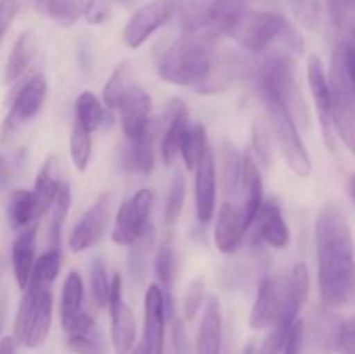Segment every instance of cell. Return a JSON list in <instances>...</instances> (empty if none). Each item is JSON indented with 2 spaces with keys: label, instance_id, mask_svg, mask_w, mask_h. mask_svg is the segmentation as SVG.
I'll return each instance as SVG.
<instances>
[{
  "label": "cell",
  "instance_id": "obj_1",
  "mask_svg": "<svg viewBox=\"0 0 355 354\" xmlns=\"http://www.w3.org/2000/svg\"><path fill=\"white\" fill-rule=\"evenodd\" d=\"M318 287L328 309L355 304V248L350 224L338 203L328 201L315 219Z\"/></svg>",
  "mask_w": 355,
  "mask_h": 354
},
{
  "label": "cell",
  "instance_id": "obj_2",
  "mask_svg": "<svg viewBox=\"0 0 355 354\" xmlns=\"http://www.w3.org/2000/svg\"><path fill=\"white\" fill-rule=\"evenodd\" d=\"M217 44V35L205 26L184 31L182 37L173 42L159 59V78L173 85L194 89L207 73Z\"/></svg>",
  "mask_w": 355,
  "mask_h": 354
},
{
  "label": "cell",
  "instance_id": "obj_3",
  "mask_svg": "<svg viewBox=\"0 0 355 354\" xmlns=\"http://www.w3.org/2000/svg\"><path fill=\"white\" fill-rule=\"evenodd\" d=\"M52 325V294L49 287L28 281L23 290L16 319H14V335L16 344L37 349L47 340Z\"/></svg>",
  "mask_w": 355,
  "mask_h": 354
},
{
  "label": "cell",
  "instance_id": "obj_4",
  "mask_svg": "<svg viewBox=\"0 0 355 354\" xmlns=\"http://www.w3.org/2000/svg\"><path fill=\"white\" fill-rule=\"evenodd\" d=\"M260 87L269 89L279 99L298 128L307 130L311 127V111L295 78L291 56L288 52H277L263 62L260 71Z\"/></svg>",
  "mask_w": 355,
  "mask_h": 354
},
{
  "label": "cell",
  "instance_id": "obj_5",
  "mask_svg": "<svg viewBox=\"0 0 355 354\" xmlns=\"http://www.w3.org/2000/svg\"><path fill=\"white\" fill-rule=\"evenodd\" d=\"M260 96L266 104L267 117H269L272 132L276 134V141L279 144L281 153H283L284 162L290 167L291 172L297 174L298 177H309L312 172V162L307 148L302 141L300 128L297 127L286 108L279 103V99L269 89L260 87Z\"/></svg>",
  "mask_w": 355,
  "mask_h": 354
},
{
  "label": "cell",
  "instance_id": "obj_6",
  "mask_svg": "<svg viewBox=\"0 0 355 354\" xmlns=\"http://www.w3.org/2000/svg\"><path fill=\"white\" fill-rule=\"evenodd\" d=\"M288 24L290 21L277 12L248 9L232 26L227 37H231L245 51L259 54L279 42Z\"/></svg>",
  "mask_w": 355,
  "mask_h": 354
},
{
  "label": "cell",
  "instance_id": "obj_7",
  "mask_svg": "<svg viewBox=\"0 0 355 354\" xmlns=\"http://www.w3.org/2000/svg\"><path fill=\"white\" fill-rule=\"evenodd\" d=\"M328 82L331 92V118L335 134H338L343 144L355 153V103L338 45L333 49Z\"/></svg>",
  "mask_w": 355,
  "mask_h": 354
},
{
  "label": "cell",
  "instance_id": "obj_8",
  "mask_svg": "<svg viewBox=\"0 0 355 354\" xmlns=\"http://www.w3.org/2000/svg\"><path fill=\"white\" fill-rule=\"evenodd\" d=\"M155 205L153 189H139L118 208L111 239L116 245L130 246L151 226V210Z\"/></svg>",
  "mask_w": 355,
  "mask_h": 354
},
{
  "label": "cell",
  "instance_id": "obj_9",
  "mask_svg": "<svg viewBox=\"0 0 355 354\" xmlns=\"http://www.w3.org/2000/svg\"><path fill=\"white\" fill-rule=\"evenodd\" d=\"M343 321L333 309H315L307 323H304L302 353L305 354H335L338 353L340 333Z\"/></svg>",
  "mask_w": 355,
  "mask_h": 354
},
{
  "label": "cell",
  "instance_id": "obj_10",
  "mask_svg": "<svg viewBox=\"0 0 355 354\" xmlns=\"http://www.w3.org/2000/svg\"><path fill=\"white\" fill-rule=\"evenodd\" d=\"M177 0H151L139 7L123 28V42L130 49H137L155 33L158 28L168 23L175 14Z\"/></svg>",
  "mask_w": 355,
  "mask_h": 354
},
{
  "label": "cell",
  "instance_id": "obj_11",
  "mask_svg": "<svg viewBox=\"0 0 355 354\" xmlns=\"http://www.w3.org/2000/svg\"><path fill=\"white\" fill-rule=\"evenodd\" d=\"M311 292V273L305 262H297L288 276L286 285L283 288V307L281 316L277 319L276 326H272L274 333L279 337L283 342H286V337L290 333L291 326L297 321L302 307L305 305Z\"/></svg>",
  "mask_w": 355,
  "mask_h": 354
},
{
  "label": "cell",
  "instance_id": "obj_12",
  "mask_svg": "<svg viewBox=\"0 0 355 354\" xmlns=\"http://www.w3.org/2000/svg\"><path fill=\"white\" fill-rule=\"evenodd\" d=\"M111 314V342L116 354H128L135 347V318L132 309L123 301V283L120 274H114L107 301Z\"/></svg>",
  "mask_w": 355,
  "mask_h": 354
},
{
  "label": "cell",
  "instance_id": "obj_13",
  "mask_svg": "<svg viewBox=\"0 0 355 354\" xmlns=\"http://www.w3.org/2000/svg\"><path fill=\"white\" fill-rule=\"evenodd\" d=\"M307 78H309V87H311L312 97H314L319 124H321L322 139H324L329 151H335L336 134H335V127H333V118H331V92H329L328 73H326L324 65H322L319 56H311V58H309Z\"/></svg>",
  "mask_w": 355,
  "mask_h": 354
},
{
  "label": "cell",
  "instance_id": "obj_14",
  "mask_svg": "<svg viewBox=\"0 0 355 354\" xmlns=\"http://www.w3.org/2000/svg\"><path fill=\"white\" fill-rule=\"evenodd\" d=\"M45 97H47V78L45 75L38 73V75L31 76L14 96L9 115L3 121V132L14 130L17 125L33 118L44 106Z\"/></svg>",
  "mask_w": 355,
  "mask_h": 354
},
{
  "label": "cell",
  "instance_id": "obj_15",
  "mask_svg": "<svg viewBox=\"0 0 355 354\" xmlns=\"http://www.w3.org/2000/svg\"><path fill=\"white\" fill-rule=\"evenodd\" d=\"M110 219V196L103 194L96 200V203L87 208L69 235V248L73 252H83L96 245L104 235Z\"/></svg>",
  "mask_w": 355,
  "mask_h": 354
},
{
  "label": "cell",
  "instance_id": "obj_16",
  "mask_svg": "<svg viewBox=\"0 0 355 354\" xmlns=\"http://www.w3.org/2000/svg\"><path fill=\"white\" fill-rule=\"evenodd\" d=\"M166 319L162 290L158 285H149L144 295V337L141 342L146 354H163Z\"/></svg>",
  "mask_w": 355,
  "mask_h": 354
},
{
  "label": "cell",
  "instance_id": "obj_17",
  "mask_svg": "<svg viewBox=\"0 0 355 354\" xmlns=\"http://www.w3.org/2000/svg\"><path fill=\"white\" fill-rule=\"evenodd\" d=\"M151 97L137 83H132L121 97L116 110L120 111L121 128L127 139H134L141 135L151 124Z\"/></svg>",
  "mask_w": 355,
  "mask_h": 354
},
{
  "label": "cell",
  "instance_id": "obj_18",
  "mask_svg": "<svg viewBox=\"0 0 355 354\" xmlns=\"http://www.w3.org/2000/svg\"><path fill=\"white\" fill-rule=\"evenodd\" d=\"M239 189H241V205H239V219L245 231L253 226L257 214L263 203V184L260 170L250 155L243 156L241 177H239Z\"/></svg>",
  "mask_w": 355,
  "mask_h": 354
},
{
  "label": "cell",
  "instance_id": "obj_19",
  "mask_svg": "<svg viewBox=\"0 0 355 354\" xmlns=\"http://www.w3.org/2000/svg\"><path fill=\"white\" fill-rule=\"evenodd\" d=\"M163 128L162 132V144H159V151H162V158L165 165H172L175 160L177 153L180 151V142H182L184 135H186L187 128H189V115H187L186 103L179 97H173L165 108V115H163Z\"/></svg>",
  "mask_w": 355,
  "mask_h": 354
},
{
  "label": "cell",
  "instance_id": "obj_20",
  "mask_svg": "<svg viewBox=\"0 0 355 354\" xmlns=\"http://www.w3.org/2000/svg\"><path fill=\"white\" fill-rule=\"evenodd\" d=\"M66 347L73 354H106L107 346L96 319L87 312H80L64 328Z\"/></svg>",
  "mask_w": 355,
  "mask_h": 354
},
{
  "label": "cell",
  "instance_id": "obj_21",
  "mask_svg": "<svg viewBox=\"0 0 355 354\" xmlns=\"http://www.w3.org/2000/svg\"><path fill=\"white\" fill-rule=\"evenodd\" d=\"M283 307V288L277 280L266 276L259 285L255 302L250 312V326L253 330H267L276 326Z\"/></svg>",
  "mask_w": 355,
  "mask_h": 354
},
{
  "label": "cell",
  "instance_id": "obj_22",
  "mask_svg": "<svg viewBox=\"0 0 355 354\" xmlns=\"http://www.w3.org/2000/svg\"><path fill=\"white\" fill-rule=\"evenodd\" d=\"M196 214L201 224H208L215 214V198H217V170L211 149L205 153L196 169Z\"/></svg>",
  "mask_w": 355,
  "mask_h": 354
},
{
  "label": "cell",
  "instance_id": "obj_23",
  "mask_svg": "<svg viewBox=\"0 0 355 354\" xmlns=\"http://www.w3.org/2000/svg\"><path fill=\"white\" fill-rule=\"evenodd\" d=\"M253 222H257L255 239L267 243V245L277 250H283L290 245V228H288L286 221L281 214L279 205L276 201L262 203Z\"/></svg>",
  "mask_w": 355,
  "mask_h": 354
},
{
  "label": "cell",
  "instance_id": "obj_24",
  "mask_svg": "<svg viewBox=\"0 0 355 354\" xmlns=\"http://www.w3.org/2000/svg\"><path fill=\"white\" fill-rule=\"evenodd\" d=\"M239 71V61L232 54H214L207 73L201 78V82L194 87L201 96H214L220 94L234 82L236 75Z\"/></svg>",
  "mask_w": 355,
  "mask_h": 354
},
{
  "label": "cell",
  "instance_id": "obj_25",
  "mask_svg": "<svg viewBox=\"0 0 355 354\" xmlns=\"http://www.w3.org/2000/svg\"><path fill=\"white\" fill-rule=\"evenodd\" d=\"M158 134V127L155 121L146 127L141 135L134 139H128V146L125 148V167L130 172L148 176L151 174L153 165H155V139Z\"/></svg>",
  "mask_w": 355,
  "mask_h": 354
},
{
  "label": "cell",
  "instance_id": "obj_26",
  "mask_svg": "<svg viewBox=\"0 0 355 354\" xmlns=\"http://www.w3.org/2000/svg\"><path fill=\"white\" fill-rule=\"evenodd\" d=\"M222 349V309L217 297L211 295L205 305L196 337V353L194 354H220Z\"/></svg>",
  "mask_w": 355,
  "mask_h": 354
},
{
  "label": "cell",
  "instance_id": "obj_27",
  "mask_svg": "<svg viewBox=\"0 0 355 354\" xmlns=\"http://www.w3.org/2000/svg\"><path fill=\"white\" fill-rule=\"evenodd\" d=\"M35 242H37V226L24 228L14 239L12 250H10V262H12V273L16 283L21 290H24L30 281L31 269L35 264Z\"/></svg>",
  "mask_w": 355,
  "mask_h": 354
},
{
  "label": "cell",
  "instance_id": "obj_28",
  "mask_svg": "<svg viewBox=\"0 0 355 354\" xmlns=\"http://www.w3.org/2000/svg\"><path fill=\"white\" fill-rule=\"evenodd\" d=\"M245 233L246 231L243 229L238 208L232 207L231 203L222 205L220 210H218L217 224H215V233H214V242L218 252L222 253L236 252L238 246L241 245V239Z\"/></svg>",
  "mask_w": 355,
  "mask_h": 354
},
{
  "label": "cell",
  "instance_id": "obj_29",
  "mask_svg": "<svg viewBox=\"0 0 355 354\" xmlns=\"http://www.w3.org/2000/svg\"><path fill=\"white\" fill-rule=\"evenodd\" d=\"M248 2L250 0H214L208 9L203 26L217 35L218 38L224 35L227 37L239 17L248 10Z\"/></svg>",
  "mask_w": 355,
  "mask_h": 354
},
{
  "label": "cell",
  "instance_id": "obj_30",
  "mask_svg": "<svg viewBox=\"0 0 355 354\" xmlns=\"http://www.w3.org/2000/svg\"><path fill=\"white\" fill-rule=\"evenodd\" d=\"M61 183L62 180L59 179L58 158L55 156H49L44 165H42L40 172H38L37 179H35L33 189H31L35 198V205H37V217H42L52 207Z\"/></svg>",
  "mask_w": 355,
  "mask_h": 354
},
{
  "label": "cell",
  "instance_id": "obj_31",
  "mask_svg": "<svg viewBox=\"0 0 355 354\" xmlns=\"http://www.w3.org/2000/svg\"><path fill=\"white\" fill-rule=\"evenodd\" d=\"M38 52V38L31 31H24L14 44L10 51L9 59H7L6 71H3V80L6 83H12L26 71L30 62Z\"/></svg>",
  "mask_w": 355,
  "mask_h": 354
},
{
  "label": "cell",
  "instance_id": "obj_32",
  "mask_svg": "<svg viewBox=\"0 0 355 354\" xmlns=\"http://www.w3.org/2000/svg\"><path fill=\"white\" fill-rule=\"evenodd\" d=\"M83 305V280L76 271L66 276L64 285H62L61 294V307H59V314H61V325L62 330L82 312Z\"/></svg>",
  "mask_w": 355,
  "mask_h": 354
},
{
  "label": "cell",
  "instance_id": "obj_33",
  "mask_svg": "<svg viewBox=\"0 0 355 354\" xmlns=\"http://www.w3.org/2000/svg\"><path fill=\"white\" fill-rule=\"evenodd\" d=\"M37 217V205L33 193L28 189H14L7 201V221L9 226L17 231L30 224Z\"/></svg>",
  "mask_w": 355,
  "mask_h": 354
},
{
  "label": "cell",
  "instance_id": "obj_34",
  "mask_svg": "<svg viewBox=\"0 0 355 354\" xmlns=\"http://www.w3.org/2000/svg\"><path fill=\"white\" fill-rule=\"evenodd\" d=\"M155 271H156L158 287L159 290H162V294L172 295V287H173V281H175V273H177V255H175V248H173L172 236L163 239L162 245L158 246Z\"/></svg>",
  "mask_w": 355,
  "mask_h": 354
},
{
  "label": "cell",
  "instance_id": "obj_35",
  "mask_svg": "<svg viewBox=\"0 0 355 354\" xmlns=\"http://www.w3.org/2000/svg\"><path fill=\"white\" fill-rule=\"evenodd\" d=\"M208 151L207 142V128L201 124H193L187 128L186 135H184L182 142H180V153H182V160L186 163L187 170H194L205 153Z\"/></svg>",
  "mask_w": 355,
  "mask_h": 354
},
{
  "label": "cell",
  "instance_id": "obj_36",
  "mask_svg": "<svg viewBox=\"0 0 355 354\" xmlns=\"http://www.w3.org/2000/svg\"><path fill=\"white\" fill-rule=\"evenodd\" d=\"M69 205H71V189H69V184L62 180L58 194H55L54 203L51 207L52 217L51 224H49V248H59L62 226H64L66 217H68Z\"/></svg>",
  "mask_w": 355,
  "mask_h": 354
},
{
  "label": "cell",
  "instance_id": "obj_37",
  "mask_svg": "<svg viewBox=\"0 0 355 354\" xmlns=\"http://www.w3.org/2000/svg\"><path fill=\"white\" fill-rule=\"evenodd\" d=\"M241 162L238 149L229 141L222 142L220 148V177L222 189L225 194H232L238 191L239 177H241Z\"/></svg>",
  "mask_w": 355,
  "mask_h": 354
},
{
  "label": "cell",
  "instance_id": "obj_38",
  "mask_svg": "<svg viewBox=\"0 0 355 354\" xmlns=\"http://www.w3.org/2000/svg\"><path fill=\"white\" fill-rule=\"evenodd\" d=\"M155 226H149L137 239L130 245V253H128V271L135 281L144 280L146 264H148L149 252L155 245Z\"/></svg>",
  "mask_w": 355,
  "mask_h": 354
},
{
  "label": "cell",
  "instance_id": "obj_39",
  "mask_svg": "<svg viewBox=\"0 0 355 354\" xmlns=\"http://www.w3.org/2000/svg\"><path fill=\"white\" fill-rule=\"evenodd\" d=\"M103 120L104 110L99 99L89 90L80 94L75 101V124L85 128L87 132H92L103 124Z\"/></svg>",
  "mask_w": 355,
  "mask_h": 354
},
{
  "label": "cell",
  "instance_id": "obj_40",
  "mask_svg": "<svg viewBox=\"0 0 355 354\" xmlns=\"http://www.w3.org/2000/svg\"><path fill=\"white\" fill-rule=\"evenodd\" d=\"M132 75H130V66L128 62H121L116 66V69L113 71V75L110 76L107 83L103 89V99L110 110H116L118 104H120L121 97L125 96L128 87L132 85Z\"/></svg>",
  "mask_w": 355,
  "mask_h": 354
},
{
  "label": "cell",
  "instance_id": "obj_41",
  "mask_svg": "<svg viewBox=\"0 0 355 354\" xmlns=\"http://www.w3.org/2000/svg\"><path fill=\"white\" fill-rule=\"evenodd\" d=\"M59 271H61V248H49L35 260L30 281L49 287L58 278Z\"/></svg>",
  "mask_w": 355,
  "mask_h": 354
},
{
  "label": "cell",
  "instance_id": "obj_42",
  "mask_svg": "<svg viewBox=\"0 0 355 354\" xmlns=\"http://www.w3.org/2000/svg\"><path fill=\"white\" fill-rule=\"evenodd\" d=\"M69 153H71L75 169L83 172L89 167L90 155H92V139H90V132L80 127L78 124L73 125L71 135H69Z\"/></svg>",
  "mask_w": 355,
  "mask_h": 354
},
{
  "label": "cell",
  "instance_id": "obj_43",
  "mask_svg": "<svg viewBox=\"0 0 355 354\" xmlns=\"http://www.w3.org/2000/svg\"><path fill=\"white\" fill-rule=\"evenodd\" d=\"M47 12L61 26H73L83 14L87 0H47Z\"/></svg>",
  "mask_w": 355,
  "mask_h": 354
},
{
  "label": "cell",
  "instance_id": "obj_44",
  "mask_svg": "<svg viewBox=\"0 0 355 354\" xmlns=\"http://www.w3.org/2000/svg\"><path fill=\"white\" fill-rule=\"evenodd\" d=\"M290 7L298 23L311 31H318L322 24L321 0H290Z\"/></svg>",
  "mask_w": 355,
  "mask_h": 354
},
{
  "label": "cell",
  "instance_id": "obj_45",
  "mask_svg": "<svg viewBox=\"0 0 355 354\" xmlns=\"http://www.w3.org/2000/svg\"><path fill=\"white\" fill-rule=\"evenodd\" d=\"M186 200V179L182 172H175L172 183H170L168 194H166L165 203V222L166 226H173L180 217V212L184 208Z\"/></svg>",
  "mask_w": 355,
  "mask_h": 354
},
{
  "label": "cell",
  "instance_id": "obj_46",
  "mask_svg": "<svg viewBox=\"0 0 355 354\" xmlns=\"http://www.w3.org/2000/svg\"><path fill=\"white\" fill-rule=\"evenodd\" d=\"M110 280H107V269L103 259L96 257L90 266V292L97 307H106L110 301Z\"/></svg>",
  "mask_w": 355,
  "mask_h": 354
},
{
  "label": "cell",
  "instance_id": "obj_47",
  "mask_svg": "<svg viewBox=\"0 0 355 354\" xmlns=\"http://www.w3.org/2000/svg\"><path fill=\"white\" fill-rule=\"evenodd\" d=\"M252 144L257 153V158L263 167L272 162V130L267 121L255 120L252 127Z\"/></svg>",
  "mask_w": 355,
  "mask_h": 354
},
{
  "label": "cell",
  "instance_id": "obj_48",
  "mask_svg": "<svg viewBox=\"0 0 355 354\" xmlns=\"http://www.w3.org/2000/svg\"><path fill=\"white\" fill-rule=\"evenodd\" d=\"M329 19L336 31L345 35L355 21V0H326Z\"/></svg>",
  "mask_w": 355,
  "mask_h": 354
},
{
  "label": "cell",
  "instance_id": "obj_49",
  "mask_svg": "<svg viewBox=\"0 0 355 354\" xmlns=\"http://www.w3.org/2000/svg\"><path fill=\"white\" fill-rule=\"evenodd\" d=\"M205 278L198 276L194 278L193 281L187 287L186 294H184V301H182V309H184V316L187 319H194V316L198 314L200 307L203 305L205 301Z\"/></svg>",
  "mask_w": 355,
  "mask_h": 354
},
{
  "label": "cell",
  "instance_id": "obj_50",
  "mask_svg": "<svg viewBox=\"0 0 355 354\" xmlns=\"http://www.w3.org/2000/svg\"><path fill=\"white\" fill-rule=\"evenodd\" d=\"M113 10V0H87L83 7V17L89 24L97 26L110 19Z\"/></svg>",
  "mask_w": 355,
  "mask_h": 354
},
{
  "label": "cell",
  "instance_id": "obj_51",
  "mask_svg": "<svg viewBox=\"0 0 355 354\" xmlns=\"http://www.w3.org/2000/svg\"><path fill=\"white\" fill-rule=\"evenodd\" d=\"M336 45H338L340 54H342L343 68H345V75H347V80H349V85H350V90H352L354 103H355V49L345 40H342Z\"/></svg>",
  "mask_w": 355,
  "mask_h": 354
},
{
  "label": "cell",
  "instance_id": "obj_52",
  "mask_svg": "<svg viewBox=\"0 0 355 354\" xmlns=\"http://www.w3.org/2000/svg\"><path fill=\"white\" fill-rule=\"evenodd\" d=\"M17 12H19V3L16 0H0V44L16 19Z\"/></svg>",
  "mask_w": 355,
  "mask_h": 354
},
{
  "label": "cell",
  "instance_id": "obj_53",
  "mask_svg": "<svg viewBox=\"0 0 355 354\" xmlns=\"http://www.w3.org/2000/svg\"><path fill=\"white\" fill-rule=\"evenodd\" d=\"M302 340H304V321L297 319L288 333L283 354H302Z\"/></svg>",
  "mask_w": 355,
  "mask_h": 354
},
{
  "label": "cell",
  "instance_id": "obj_54",
  "mask_svg": "<svg viewBox=\"0 0 355 354\" xmlns=\"http://www.w3.org/2000/svg\"><path fill=\"white\" fill-rule=\"evenodd\" d=\"M338 354H355V316L349 321H343L340 333Z\"/></svg>",
  "mask_w": 355,
  "mask_h": 354
},
{
  "label": "cell",
  "instance_id": "obj_55",
  "mask_svg": "<svg viewBox=\"0 0 355 354\" xmlns=\"http://www.w3.org/2000/svg\"><path fill=\"white\" fill-rule=\"evenodd\" d=\"M172 342H173V353L189 354V342H187L186 326H184V321L180 318H173Z\"/></svg>",
  "mask_w": 355,
  "mask_h": 354
},
{
  "label": "cell",
  "instance_id": "obj_56",
  "mask_svg": "<svg viewBox=\"0 0 355 354\" xmlns=\"http://www.w3.org/2000/svg\"><path fill=\"white\" fill-rule=\"evenodd\" d=\"M16 340L12 337H3L0 340V354H17Z\"/></svg>",
  "mask_w": 355,
  "mask_h": 354
},
{
  "label": "cell",
  "instance_id": "obj_57",
  "mask_svg": "<svg viewBox=\"0 0 355 354\" xmlns=\"http://www.w3.org/2000/svg\"><path fill=\"white\" fill-rule=\"evenodd\" d=\"M347 189H349V196H350V200H352L354 203H355V172H354V174H350V177H349V184H347Z\"/></svg>",
  "mask_w": 355,
  "mask_h": 354
},
{
  "label": "cell",
  "instance_id": "obj_58",
  "mask_svg": "<svg viewBox=\"0 0 355 354\" xmlns=\"http://www.w3.org/2000/svg\"><path fill=\"white\" fill-rule=\"evenodd\" d=\"M113 2L121 3V6L125 7H132V6H137V3L142 2V0H113Z\"/></svg>",
  "mask_w": 355,
  "mask_h": 354
},
{
  "label": "cell",
  "instance_id": "obj_59",
  "mask_svg": "<svg viewBox=\"0 0 355 354\" xmlns=\"http://www.w3.org/2000/svg\"><path fill=\"white\" fill-rule=\"evenodd\" d=\"M3 323H6V307L0 305V333H2L3 330Z\"/></svg>",
  "mask_w": 355,
  "mask_h": 354
},
{
  "label": "cell",
  "instance_id": "obj_60",
  "mask_svg": "<svg viewBox=\"0 0 355 354\" xmlns=\"http://www.w3.org/2000/svg\"><path fill=\"white\" fill-rule=\"evenodd\" d=\"M128 354H146L144 346H142V344H139V346H135L134 349H132L130 353H128Z\"/></svg>",
  "mask_w": 355,
  "mask_h": 354
}]
</instances>
